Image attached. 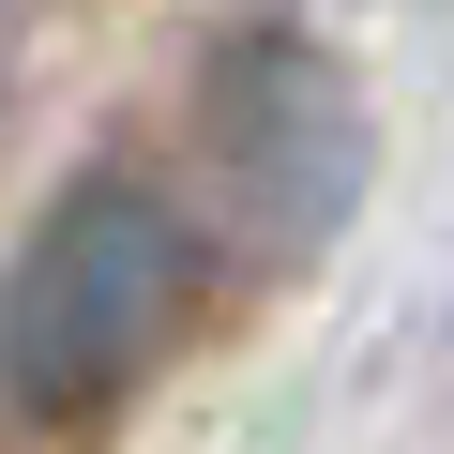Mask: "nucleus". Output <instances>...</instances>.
<instances>
[{
    "label": "nucleus",
    "mask_w": 454,
    "mask_h": 454,
    "mask_svg": "<svg viewBox=\"0 0 454 454\" xmlns=\"http://www.w3.org/2000/svg\"><path fill=\"white\" fill-rule=\"evenodd\" d=\"M16 46H31V16H16V0H0V91H16Z\"/></svg>",
    "instance_id": "obj_3"
},
{
    "label": "nucleus",
    "mask_w": 454,
    "mask_h": 454,
    "mask_svg": "<svg viewBox=\"0 0 454 454\" xmlns=\"http://www.w3.org/2000/svg\"><path fill=\"white\" fill-rule=\"evenodd\" d=\"M379 197V106L303 16H227L197 46V212L243 273H318Z\"/></svg>",
    "instance_id": "obj_2"
},
{
    "label": "nucleus",
    "mask_w": 454,
    "mask_h": 454,
    "mask_svg": "<svg viewBox=\"0 0 454 454\" xmlns=\"http://www.w3.org/2000/svg\"><path fill=\"white\" fill-rule=\"evenodd\" d=\"M212 288V227L152 182V167H76L46 212H31V243L0 258V409L16 424H91L121 409L182 318Z\"/></svg>",
    "instance_id": "obj_1"
}]
</instances>
